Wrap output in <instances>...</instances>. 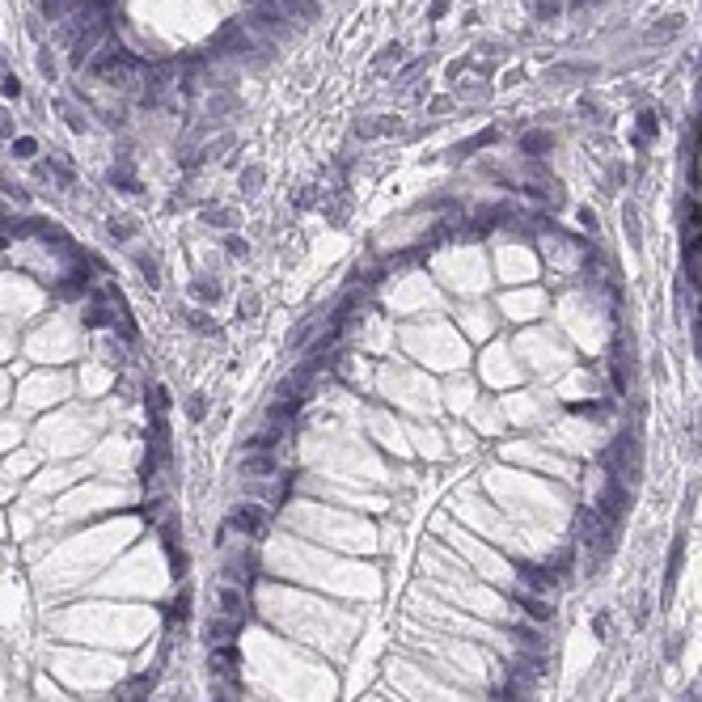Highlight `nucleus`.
<instances>
[{"mask_svg": "<svg viewBox=\"0 0 702 702\" xmlns=\"http://www.w3.org/2000/svg\"><path fill=\"white\" fill-rule=\"evenodd\" d=\"M224 529H228V533H237V538H246V542H254L258 533L266 529V508L258 504V499H246V504H237V508L228 512Z\"/></svg>", "mask_w": 702, "mask_h": 702, "instance_id": "obj_1", "label": "nucleus"}, {"mask_svg": "<svg viewBox=\"0 0 702 702\" xmlns=\"http://www.w3.org/2000/svg\"><path fill=\"white\" fill-rule=\"evenodd\" d=\"M224 576H228L233 584H250V580L258 576V554L250 550V542H246L242 550H228V554H224Z\"/></svg>", "mask_w": 702, "mask_h": 702, "instance_id": "obj_2", "label": "nucleus"}, {"mask_svg": "<svg viewBox=\"0 0 702 702\" xmlns=\"http://www.w3.org/2000/svg\"><path fill=\"white\" fill-rule=\"evenodd\" d=\"M186 292H191V300H195L199 309H216L220 300H224V284H220V275H195Z\"/></svg>", "mask_w": 702, "mask_h": 702, "instance_id": "obj_3", "label": "nucleus"}, {"mask_svg": "<svg viewBox=\"0 0 702 702\" xmlns=\"http://www.w3.org/2000/svg\"><path fill=\"white\" fill-rule=\"evenodd\" d=\"M246 592L237 588V584H224V588H216V614H224V618H237V622H246Z\"/></svg>", "mask_w": 702, "mask_h": 702, "instance_id": "obj_4", "label": "nucleus"}, {"mask_svg": "<svg viewBox=\"0 0 702 702\" xmlns=\"http://www.w3.org/2000/svg\"><path fill=\"white\" fill-rule=\"evenodd\" d=\"M106 182H110L115 191H123V195H140V178H136V165H131V157H127V153L110 165Z\"/></svg>", "mask_w": 702, "mask_h": 702, "instance_id": "obj_5", "label": "nucleus"}, {"mask_svg": "<svg viewBox=\"0 0 702 702\" xmlns=\"http://www.w3.org/2000/svg\"><path fill=\"white\" fill-rule=\"evenodd\" d=\"M242 474L246 478H271V474H280V457L275 453H250L246 461H242Z\"/></svg>", "mask_w": 702, "mask_h": 702, "instance_id": "obj_6", "label": "nucleus"}, {"mask_svg": "<svg viewBox=\"0 0 702 702\" xmlns=\"http://www.w3.org/2000/svg\"><path fill=\"white\" fill-rule=\"evenodd\" d=\"M131 262H136V271H140V280H144V288H161V258L157 254H144V250H136V254H131Z\"/></svg>", "mask_w": 702, "mask_h": 702, "instance_id": "obj_7", "label": "nucleus"}, {"mask_svg": "<svg viewBox=\"0 0 702 702\" xmlns=\"http://www.w3.org/2000/svg\"><path fill=\"white\" fill-rule=\"evenodd\" d=\"M393 127H398V119H360L351 127V136L355 140H377V136H385V131H393Z\"/></svg>", "mask_w": 702, "mask_h": 702, "instance_id": "obj_8", "label": "nucleus"}, {"mask_svg": "<svg viewBox=\"0 0 702 702\" xmlns=\"http://www.w3.org/2000/svg\"><path fill=\"white\" fill-rule=\"evenodd\" d=\"M204 224L208 228H220V233H233L242 224V216L233 212V208H204Z\"/></svg>", "mask_w": 702, "mask_h": 702, "instance_id": "obj_9", "label": "nucleus"}, {"mask_svg": "<svg viewBox=\"0 0 702 702\" xmlns=\"http://www.w3.org/2000/svg\"><path fill=\"white\" fill-rule=\"evenodd\" d=\"M186 326H191L195 334H208V339H220V326L212 322V313H208V309H191V313H186Z\"/></svg>", "mask_w": 702, "mask_h": 702, "instance_id": "obj_10", "label": "nucleus"}, {"mask_svg": "<svg viewBox=\"0 0 702 702\" xmlns=\"http://www.w3.org/2000/svg\"><path fill=\"white\" fill-rule=\"evenodd\" d=\"M9 157L13 161H35L39 157V140L35 136H13L9 140Z\"/></svg>", "mask_w": 702, "mask_h": 702, "instance_id": "obj_11", "label": "nucleus"}, {"mask_svg": "<svg viewBox=\"0 0 702 702\" xmlns=\"http://www.w3.org/2000/svg\"><path fill=\"white\" fill-rule=\"evenodd\" d=\"M262 178H266V170H262V165L254 161V165H246V170H242V178H237V186H242L246 195H254V191H262Z\"/></svg>", "mask_w": 702, "mask_h": 702, "instance_id": "obj_12", "label": "nucleus"}, {"mask_svg": "<svg viewBox=\"0 0 702 702\" xmlns=\"http://www.w3.org/2000/svg\"><path fill=\"white\" fill-rule=\"evenodd\" d=\"M182 411H186V419H191V423H199V419L208 415V398L199 393V389H195V393H186V402H182Z\"/></svg>", "mask_w": 702, "mask_h": 702, "instance_id": "obj_13", "label": "nucleus"}, {"mask_svg": "<svg viewBox=\"0 0 702 702\" xmlns=\"http://www.w3.org/2000/svg\"><path fill=\"white\" fill-rule=\"evenodd\" d=\"M0 195H5V199H17V204H30V191H26L17 178H9V174H0Z\"/></svg>", "mask_w": 702, "mask_h": 702, "instance_id": "obj_14", "label": "nucleus"}, {"mask_svg": "<svg viewBox=\"0 0 702 702\" xmlns=\"http://www.w3.org/2000/svg\"><path fill=\"white\" fill-rule=\"evenodd\" d=\"M550 144H554V140L546 136V131H529V136H520V148H525V153H533V157H538V153H546Z\"/></svg>", "mask_w": 702, "mask_h": 702, "instance_id": "obj_15", "label": "nucleus"}, {"mask_svg": "<svg viewBox=\"0 0 702 702\" xmlns=\"http://www.w3.org/2000/svg\"><path fill=\"white\" fill-rule=\"evenodd\" d=\"M258 309H262V300H258L254 292H242V296H237V318L250 322V318H258Z\"/></svg>", "mask_w": 702, "mask_h": 702, "instance_id": "obj_16", "label": "nucleus"}, {"mask_svg": "<svg viewBox=\"0 0 702 702\" xmlns=\"http://www.w3.org/2000/svg\"><path fill=\"white\" fill-rule=\"evenodd\" d=\"M106 233L115 242H131V237H136V224H131V220H106Z\"/></svg>", "mask_w": 702, "mask_h": 702, "instance_id": "obj_17", "label": "nucleus"}, {"mask_svg": "<svg viewBox=\"0 0 702 702\" xmlns=\"http://www.w3.org/2000/svg\"><path fill=\"white\" fill-rule=\"evenodd\" d=\"M13 347H17L13 322H5V318H0V360H5V355H13Z\"/></svg>", "mask_w": 702, "mask_h": 702, "instance_id": "obj_18", "label": "nucleus"}, {"mask_svg": "<svg viewBox=\"0 0 702 702\" xmlns=\"http://www.w3.org/2000/svg\"><path fill=\"white\" fill-rule=\"evenodd\" d=\"M59 115H64V123H68L72 131H85V127H89V119H85L77 106H68V102H59Z\"/></svg>", "mask_w": 702, "mask_h": 702, "instance_id": "obj_19", "label": "nucleus"}, {"mask_svg": "<svg viewBox=\"0 0 702 702\" xmlns=\"http://www.w3.org/2000/svg\"><path fill=\"white\" fill-rule=\"evenodd\" d=\"M398 55H402V43H389V47H385V51H381V55H377V59H373V68H377V72H381V68H385V64H393V59H398Z\"/></svg>", "mask_w": 702, "mask_h": 702, "instance_id": "obj_20", "label": "nucleus"}, {"mask_svg": "<svg viewBox=\"0 0 702 702\" xmlns=\"http://www.w3.org/2000/svg\"><path fill=\"white\" fill-rule=\"evenodd\" d=\"M224 250H228L233 258H246V254H250V246L237 237V233H228V237H224Z\"/></svg>", "mask_w": 702, "mask_h": 702, "instance_id": "obj_21", "label": "nucleus"}, {"mask_svg": "<svg viewBox=\"0 0 702 702\" xmlns=\"http://www.w3.org/2000/svg\"><path fill=\"white\" fill-rule=\"evenodd\" d=\"M39 72H43V77H55V55H51V47L39 51Z\"/></svg>", "mask_w": 702, "mask_h": 702, "instance_id": "obj_22", "label": "nucleus"}, {"mask_svg": "<svg viewBox=\"0 0 702 702\" xmlns=\"http://www.w3.org/2000/svg\"><path fill=\"white\" fill-rule=\"evenodd\" d=\"M0 89H5V97H21V81H17V77H5V81H0Z\"/></svg>", "mask_w": 702, "mask_h": 702, "instance_id": "obj_23", "label": "nucleus"}, {"mask_svg": "<svg viewBox=\"0 0 702 702\" xmlns=\"http://www.w3.org/2000/svg\"><path fill=\"white\" fill-rule=\"evenodd\" d=\"M0 136L13 140V115H9V110H0Z\"/></svg>", "mask_w": 702, "mask_h": 702, "instance_id": "obj_24", "label": "nucleus"}, {"mask_svg": "<svg viewBox=\"0 0 702 702\" xmlns=\"http://www.w3.org/2000/svg\"><path fill=\"white\" fill-rule=\"evenodd\" d=\"M9 398V377H0V402Z\"/></svg>", "mask_w": 702, "mask_h": 702, "instance_id": "obj_25", "label": "nucleus"}]
</instances>
